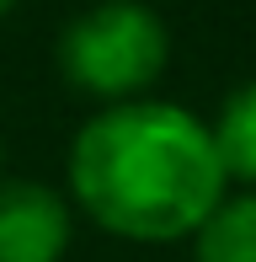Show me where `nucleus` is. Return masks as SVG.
I'll use <instances>...</instances> for the list:
<instances>
[{
	"label": "nucleus",
	"mask_w": 256,
	"mask_h": 262,
	"mask_svg": "<svg viewBox=\"0 0 256 262\" xmlns=\"http://www.w3.org/2000/svg\"><path fill=\"white\" fill-rule=\"evenodd\" d=\"M171 64V32L144 0H101L59 32V70L75 91L107 107L144 102Z\"/></svg>",
	"instance_id": "nucleus-2"
},
{
	"label": "nucleus",
	"mask_w": 256,
	"mask_h": 262,
	"mask_svg": "<svg viewBox=\"0 0 256 262\" xmlns=\"http://www.w3.org/2000/svg\"><path fill=\"white\" fill-rule=\"evenodd\" d=\"M224 166L214 134L176 102L101 107L69 145V193L107 235L182 241L224 204Z\"/></svg>",
	"instance_id": "nucleus-1"
},
{
	"label": "nucleus",
	"mask_w": 256,
	"mask_h": 262,
	"mask_svg": "<svg viewBox=\"0 0 256 262\" xmlns=\"http://www.w3.org/2000/svg\"><path fill=\"white\" fill-rule=\"evenodd\" d=\"M0 161H6V139H0Z\"/></svg>",
	"instance_id": "nucleus-7"
},
{
	"label": "nucleus",
	"mask_w": 256,
	"mask_h": 262,
	"mask_svg": "<svg viewBox=\"0 0 256 262\" xmlns=\"http://www.w3.org/2000/svg\"><path fill=\"white\" fill-rule=\"evenodd\" d=\"M208 134H214V150H219L224 177L256 187V80H246L240 91L224 97L219 118L208 123Z\"/></svg>",
	"instance_id": "nucleus-4"
},
{
	"label": "nucleus",
	"mask_w": 256,
	"mask_h": 262,
	"mask_svg": "<svg viewBox=\"0 0 256 262\" xmlns=\"http://www.w3.org/2000/svg\"><path fill=\"white\" fill-rule=\"evenodd\" d=\"M21 6V0H0V16H6V11H16Z\"/></svg>",
	"instance_id": "nucleus-6"
},
{
	"label": "nucleus",
	"mask_w": 256,
	"mask_h": 262,
	"mask_svg": "<svg viewBox=\"0 0 256 262\" xmlns=\"http://www.w3.org/2000/svg\"><path fill=\"white\" fill-rule=\"evenodd\" d=\"M192 241V262H256V193L224 198Z\"/></svg>",
	"instance_id": "nucleus-5"
},
{
	"label": "nucleus",
	"mask_w": 256,
	"mask_h": 262,
	"mask_svg": "<svg viewBox=\"0 0 256 262\" xmlns=\"http://www.w3.org/2000/svg\"><path fill=\"white\" fill-rule=\"evenodd\" d=\"M69 204L43 182H0V262H59L69 252Z\"/></svg>",
	"instance_id": "nucleus-3"
}]
</instances>
